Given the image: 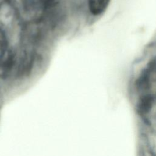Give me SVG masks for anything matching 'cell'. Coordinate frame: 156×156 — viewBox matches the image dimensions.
Here are the masks:
<instances>
[{
    "mask_svg": "<svg viewBox=\"0 0 156 156\" xmlns=\"http://www.w3.org/2000/svg\"><path fill=\"white\" fill-rule=\"evenodd\" d=\"M134 89L138 111L146 114L156 102V57L151 60L138 74Z\"/></svg>",
    "mask_w": 156,
    "mask_h": 156,
    "instance_id": "6da1fadb",
    "label": "cell"
},
{
    "mask_svg": "<svg viewBox=\"0 0 156 156\" xmlns=\"http://www.w3.org/2000/svg\"><path fill=\"white\" fill-rule=\"evenodd\" d=\"M7 48V40L4 33L0 29V59L4 55Z\"/></svg>",
    "mask_w": 156,
    "mask_h": 156,
    "instance_id": "3957f363",
    "label": "cell"
},
{
    "mask_svg": "<svg viewBox=\"0 0 156 156\" xmlns=\"http://www.w3.org/2000/svg\"><path fill=\"white\" fill-rule=\"evenodd\" d=\"M110 1V0H88L89 10L93 15H100L106 10Z\"/></svg>",
    "mask_w": 156,
    "mask_h": 156,
    "instance_id": "7a4b0ae2",
    "label": "cell"
}]
</instances>
